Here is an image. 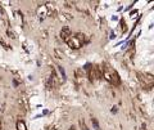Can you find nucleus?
Returning a JSON list of instances; mask_svg holds the SVG:
<instances>
[{
	"label": "nucleus",
	"instance_id": "obj_2",
	"mask_svg": "<svg viewBox=\"0 0 154 130\" xmlns=\"http://www.w3.org/2000/svg\"><path fill=\"white\" fill-rule=\"evenodd\" d=\"M66 41L67 44L71 46V48H73V49H78V48H81V40L78 36H72L71 35L68 39H66Z\"/></svg>",
	"mask_w": 154,
	"mask_h": 130
},
{
	"label": "nucleus",
	"instance_id": "obj_6",
	"mask_svg": "<svg viewBox=\"0 0 154 130\" xmlns=\"http://www.w3.org/2000/svg\"><path fill=\"white\" fill-rule=\"evenodd\" d=\"M59 71H61V73H62V77H63V79H66V72H64V70H63V67H62V66H59Z\"/></svg>",
	"mask_w": 154,
	"mask_h": 130
},
{
	"label": "nucleus",
	"instance_id": "obj_4",
	"mask_svg": "<svg viewBox=\"0 0 154 130\" xmlns=\"http://www.w3.org/2000/svg\"><path fill=\"white\" fill-rule=\"evenodd\" d=\"M17 130H27L26 129V125L23 121H18L17 122Z\"/></svg>",
	"mask_w": 154,
	"mask_h": 130
},
{
	"label": "nucleus",
	"instance_id": "obj_3",
	"mask_svg": "<svg viewBox=\"0 0 154 130\" xmlns=\"http://www.w3.org/2000/svg\"><path fill=\"white\" fill-rule=\"evenodd\" d=\"M61 36H62V39L63 40H66V39H68L69 36H71V31H69V28L68 27H64L61 31Z\"/></svg>",
	"mask_w": 154,
	"mask_h": 130
},
{
	"label": "nucleus",
	"instance_id": "obj_7",
	"mask_svg": "<svg viewBox=\"0 0 154 130\" xmlns=\"http://www.w3.org/2000/svg\"><path fill=\"white\" fill-rule=\"evenodd\" d=\"M116 38V36H114V32H112V34H111V39H114Z\"/></svg>",
	"mask_w": 154,
	"mask_h": 130
},
{
	"label": "nucleus",
	"instance_id": "obj_1",
	"mask_svg": "<svg viewBox=\"0 0 154 130\" xmlns=\"http://www.w3.org/2000/svg\"><path fill=\"white\" fill-rule=\"evenodd\" d=\"M103 76L105 77V80H108L109 83H112V84H119V76L117 75V72L114 71V70H112V68H104L103 70Z\"/></svg>",
	"mask_w": 154,
	"mask_h": 130
},
{
	"label": "nucleus",
	"instance_id": "obj_5",
	"mask_svg": "<svg viewBox=\"0 0 154 130\" xmlns=\"http://www.w3.org/2000/svg\"><path fill=\"white\" fill-rule=\"evenodd\" d=\"M91 121H92V125H94V128H95L96 130H100V126H99V124H98V121H96V118H91Z\"/></svg>",
	"mask_w": 154,
	"mask_h": 130
},
{
	"label": "nucleus",
	"instance_id": "obj_8",
	"mask_svg": "<svg viewBox=\"0 0 154 130\" xmlns=\"http://www.w3.org/2000/svg\"><path fill=\"white\" fill-rule=\"evenodd\" d=\"M82 128H84V130H89L87 128H86V125H85V124H82Z\"/></svg>",
	"mask_w": 154,
	"mask_h": 130
}]
</instances>
